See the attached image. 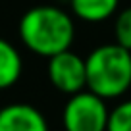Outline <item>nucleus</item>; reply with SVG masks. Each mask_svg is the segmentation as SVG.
<instances>
[{"instance_id": "f257e3e1", "label": "nucleus", "mask_w": 131, "mask_h": 131, "mask_svg": "<svg viewBox=\"0 0 131 131\" xmlns=\"http://www.w3.org/2000/svg\"><path fill=\"white\" fill-rule=\"evenodd\" d=\"M19 39L33 54L50 58L71 48L75 25L70 14L58 6H35L21 16Z\"/></svg>"}, {"instance_id": "f03ea898", "label": "nucleus", "mask_w": 131, "mask_h": 131, "mask_svg": "<svg viewBox=\"0 0 131 131\" xmlns=\"http://www.w3.org/2000/svg\"><path fill=\"white\" fill-rule=\"evenodd\" d=\"M87 89L104 100L119 98L131 89V50L118 42L100 45L85 58Z\"/></svg>"}, {"instance_id": "7ed1b4c3", "label": "nucleus", "mask_w": 131, "mask_h": 131, "mask_svg": "<svg viewBox=\"0 0 131 131\" xmlns=\"http://www.w3.org/2000/svg\"><path fill=\"white\" fill-rule=\"evenodd\" d=\"M108 116L110 110L106 108V100L83 89L68 98L62 123L66 131H106Z\"/></svg>"}, {"instance_id": "20e7f679", "label": "nucleus", "mask_w": 131, "mask_h": 131, "mask_svg": "<svg viewBox=\"0 0 131 131\" xmlns=\"http://www.w3.org/2000/svg\"><path fill=\"white\" fill-rule=\"evenodd\" d=\"M48 79L54 89L64 94H75L87 87L85 58L71 50H64L48 58Z\"/></svg>"}, {"instance_id": "39448f33", "label": "nucleus", "mask_w": 131, "mask_h": 131, "mask_svg": "<svg viewBox=\"0 0 131 131\" xmlns=\"http://www.w3.org/2000/svg\"><path fill=\"white\" fill-rule=\"evenodd\" d=\"M0 131H48V123L39 108L17 102L0 110Z\"/></svg>"}, {"instance_id": "423d86ee", "label": "nucleus", "mask_w": 131, "mask_h": 131, "mask_svg": "<svg viewBox=\"0 0 131 131\" xmlns=\"http://www.w3.org/2000/svg\"><path fill=\"white\" fill-rule=\"evenodd\" d=\"M71 12L87 23H102L118 12L119 0H70Z\"/></svg>"}, {"instance_id": "0eeeda50", "label": "nucleus", "mask_w": 131, "mask_h": 131, "mask_svg": "<svg viewBox=\"0 0 131 131\" xmlns=\"http://www.w3.org/2000/svg\"><path fill=\"white\" fill-rule=\"evenodd\" d=\"M23 60L21 54L12 42L0 39V91L14 87L21 77Z\"/></svg>"}, {"instance_id": "6e6552de", "label": "nucleus", "mask_w": 131, "mask_h": 131, "mask_svg": "<svg viewBox=\"0 0 131 131\" xmlns=\"http://www.w3.org/2000/svg\"><path fill=\"white\" fill-rule=\"evenodd\" d=\"M106 131H131V100H125L110 110Z\"/></svg>"}, {"instance_id": "1a4fd4ad", "label": "nucleus", "mask_w": 131, "mask_h": 131, "mask_svg": "<svg viewBox=\"0 0 131 131\" xmlns=\"http://www.w3.org/2000/svg\"><path fill=\"white\" fill-rule=\"evenodd\" d=\"M114 35H116V42L123 48L131 50V6L116 16L114 21Z\"/></svg>"}, {"instance_id": "9d476101", "label": "nucleus", "mask_w": 131, "mask_h": 131, "mask_svg": "<svg viewBox=\"0 0 131 131\" xmlns=\"http://www.w3.org/2000/svg\"><path fill=\"white\" fill-rule=\"evenodd\" d=\"M0 110H2V108H0Z\"/></svg>"}]
</instances>
